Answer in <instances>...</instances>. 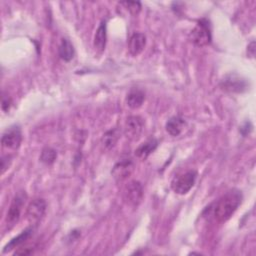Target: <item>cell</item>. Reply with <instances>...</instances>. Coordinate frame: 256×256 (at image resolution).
I'll list each match as a JSON object with an SVG mask.
<instances>
[{
	"label": "cell",
	"mask_w": 256,
	"mask_h": 256,
	"mask_svg": "<svg viewBox=\"0 0 256 256\" xmlns=\"http://www.w3.org/2000/svg\"><path fill=\"white\" fill-rule=\"evenodd\" d=\"M22 141V133L18 126H13L7 129L1 138V144L4 149L17 150Z\"/></svg>",
	"instance_id": "8992f818"
},
{
	"label": "cell",
	"mask_w": 256,
	"mask_h": 256,
	"mask_svg": "<svg viewBox=\"0 0 256 256\" xmlns=\"http://www.w3.org/2000/svg\"><path fill=\"white\" fill-rule=\"evenodd\" d=\"M26 194L25 192H19L12 200L10 207L7 211L6 215V224L8 228H12L20 219L22 208L25 204L26 200Z\"/></svg>",
	"instance_id": "277c9868"
},
{
	"label": "cell",
	"mask_w": 256,
	"mask_h": 256,
	"mask_svg": "<svg viewBox=\"0 0 256 256\" xmlns=\"http://www.w3.org/2000/svg\"><path fill=\"white\" fill-rule=\"evenodd\" d=\"M133 162L129 159H123L114 165L111 174L117 182H123L130 177V175L133 172Z\"/></svg>",
	"instance_id": "30bf717a"
},
{
	"label": "cell",
	"mask_w": 256,
	"mask_h": 256,
	"mask_svg": "<svg viewBox=\"0 0 256 256\" xmlns=\"http://www.w3.org/2000/svg\"><path fill=\"white\" fill-rule=\"evenodd\" d=\"M106 22L102 21L99 25L98 29L96 30L95 36H94V47L97 51L102 52L105 49L106 46Z\"/></svg>",
	"instance_id": "9a60e30c"
},
{
	"label": "cell",
	"mask_w": 256,
	"mask_h": 256,
	"mask_svg": "<svg viewBox=\"0 0 256 256\" xmlns=\"http://www.w3.org/2000/svg\"><path fill=\"white\" fill-rule=\"evenodd\" d=\"M11 162V157L6 155V156H2L1 158V173H4L6 169H8L9 167V164Z\"/></svg>",
	"instance_id": "7402d4cb"
},
{
	"label": "cell",
	"mask_w": 256,
	"mask_h": 256,
	"mask_svg": "<svg viewBox=\"0 0 256 256\" xmlns=\"http://www.w3.org/2000/svg\"><path fill=\"white\" fill-rule=\"evenodd\" d=\"M143 198V188L139 181L132 180L124 188V199L128 204L137 206Z\"/></svg>",
	"instance_id": "9c48e42d"
},
{
	"label": "cell",
	"mask_w": 256,
	"mask_h": 256,
	"mask_svg": "<svg viewBox=\"0 0 256 256\" xmlns=\"http://www.w3.org/2000/svg\"><path fill=\"white\" fill-rule=\"evenodd\" d=\"M144 129V121L140 116H129L124 125L126 137L132 141L138 140Z\"/></svg>",
	"instance_id": "5b68a950"
},
{
	"label": "cell",
	"mask_w": 256,
	"mask_h": 256,
	"mask_svg": "<svg viewBox=\"0 0 256 256\" xmlns=\"http://www.w3.org/2000/svg\"><path fill=\"white\" fill-rule=\"evenodd\" d=\"M158 146V142L155 139H150L141 144L136 150L135 155L140 159H146Z\"/></svg>",
	"instance_id": "2e32d148"
},
{
	"label": "cell",
	"mask_w": 256,
	"mask_h": 256,
	"mask_svg": "<svg viewBox=\"0 0 256 256\" xmlns=\"http://www.w3.org/2000/svg\"><path fill=\"white\" fill-rule=\"evenodd\" d=\"M56 152L54 149L52 148H49V147H46L42 150L41 152V156H40V160L45 163V164H52L55 159H56Z\"/></svg>",
	"instance_id": "d6986e66"
},
{
	"label": "cell",
	"mask_w": 256,
	"mask_h": 256,
	"mask_svg": "<svg viewBox=\"0 0 256 256\" xmlns=\"http://www.w3.org/2000/svg\"><path fill=\"white\" fill-rule=\"evenodd\" d=\"M33 230H34V228H33V226H32V227L27 228V229H25L24 231H22L18 236L14 237V238L4 247L3 252L5 253V252H8V251H11L12 249H16V248L20 247L21 245H23V244L26 242V240H28V239L30 238V236H31L32 233H33Z\"/></svg>",
	"instance_id": "4fadbf2b"
},
{
	"label": "cell",
	"mask_w": 256,
	"mask_h": 256,
	"mask_svg": "<svg viewBox=\"0 0 256 256\" xmlns=\"http://www.w3.org/2000/svg\"><path fill=\"white\" fill-rule=\"evenodd\" d=\"M197 179V172L194 170L186 171L182 174L177 175L171 182L172 190L179 195L188 193L194 186Z\"/></svg>",
	"instance_id": "3957f363"
},
{
	"label": "cell",
	"mask_w": 256,
	"mask_h": 256,
	"mask_svg": "<svg viewBox=\"0 0 256 256\" xmlns=\"http://www.w3.org/2000/svg\"><path fill=\"white\" fill-rule=\"evenodd\" d=\"M11 104H12L11 98L9 96L3 95L2 96V110L3 111H8L10 106H11Z\"/></svg>",
	"instance_id": "603a6c76"
},
{
	"label": "cell",
	"mask_w": 256,
	"mask_h": 256,
	"mask_svg": "<svg viewBox=\"0 0 256 256\" xmlns=\"http://www.w3.org/2000/svg\"><path fill=\"white\" fill-rule=\"evenodd\" d=\"M242 202V194L239 190L233 189L226 192L213 208V216L219 223L226 222L235 213Z\"/></svg>",
	"instance_id": "6da1fadb"
},
{
	"label": "cell",
	"mask_w": 256,
	"mask_h": 256,
	"mask_svg": "<svg viewBox=\"0 0 256 256\" xmlns=\"http://www.w3.org/2000/svg\"><path fill=\"white\" fill-rule=\"evenodd\" d=\"M119 137L120 134L117 129H110L103 134L101 138V143L106 149H111L116 145Z\"/></svg>",
	"instance_id": "ac0fdd59"
},
{
	"label": "cell",
	"mask_w": 256,
	"mask_h": 256,
	"mask_svg": "<svg viewBox=\"0 0 256 256\" xmlns=\"http://www.w3.org/2000/svg\"><path fill=\"white\" fill-rule=\"evenodd\" d=\"M121 5H124L127 10H129L132 14H138L141 10V4L140 2H132V1H124L120 3Z\"/></svg>",
	"instance_id": "ffe728a7"
},
{
	"label": "cell",
	"mask_w": 256,
	"mask_h": 256,
	"mask_svg": "<svg viewBox=\"0 0 256 256\" xmlns=\"http://www.w3.org/2000/svg\"><path fill=\"white\" fill-rule=\"evenodd\" d=\"M145 100V94L140 89H131L126 96V104L131 109H137L142 106Z\"/></svg>",
	"instance_id": "5bb4252c"
},
{
	"label": "cell",
	"mask_w": 256,
	"mask_h": 256,
	"mask_svg": "<svg viewBox=\"0 0 256 256\" xmlns=\"http://www.w3.org/2000/svg\"><path fill=\"white\" fill-rule=\"evenodd\" d=\"M185 125H186V122L182 117L173 116L166 122L165 129H166L167 133H169L171 136L176 137L181 134Z\"/></svg>",
	"instance_id": "7c38bea8"
},
{
	"label": "cell",
	"mask_w": 256,
	"mask_h": 256,
	"mask_svg": "<svg viewBox=\"0 0 256 256\" xmlns=\"http://www.w3.org/2000/svg\"><path fill=\"white\" fill-rule=\"evenodd\" d=\"M221 87L223 90L233 93H242L247 90V81L237 74H229L221 81Z\"/></svg>",
	"instance_id": "ba28073f"
},
{
	"label": "cell",
	"mask_w": 256,
	"mask_h": 256,
	"mask_svg": "<svg viewBox=\"0 0 256 256\" xmlns=\"http://www.w3.org/2000/svg\"><path fill=\"white\" fill-rule=\"evenodd\" d=\"M46 211V202L42 198L34 199L27 207L26 216L28 222L34 226L38 224V222L41 220V218L44 216Z\"/></svg>",
	"instance_id": "52a82bcc"
},
{
	"label": "cell",
	"mask_w": 256,
	"mask_h": 256,
	"mask_svg": "<svg viewBox=\"0 0 256 256\" xmlns=\"http://www.w3.org/2000/svg\"><path fill=\"white\" fill-rule=\"evenodd\" d=\"M58 53L60 58L66 62L70 61L74 57V48L68 39L63 38L61 40V43L58 48Z\"/></svg>",
	"instance_id": "e0dca14e"
},
{
	"label": "cell",
	"mask_w": 256,
	"mask_h": 256,
	"mask_svg": "<svg viewBox=\"0 0 256 256\" xmlns=\"http://www.w3.org/2000/svg\"><path fill=\"white\" fill-rule=\"evenodd\" d=\"M146 37L143 33H134L131 35L128 41V50L131 55H139L145 48Z\"/></svg>",
	"instance_id": "8fae6325"
},
{
	"label": "cell",
	"mask_w": 256,
	"mask_h": 256,
	"mask_svg": "<svg viewBox=\"0 0 256 256\" xmlns=\"http://www.w3.org/2000/svg\"><path fill=\"white\" fill-rule=\"evenodd\" d=\"M191 41L198 47H204L211 43L212 35L209 21L201 19L197 22L196 26L190 33Z\"/></svg>",
	"instance_id": "7a4b0ae2"
},
{
	"label": "cell",
	"mask_w": 256,
	"mask_h": 256,
	"mask_svg": "<svg viewBox=\"0 0 256 256\" xmlns=\"http://www.w3.org/2000/svg\"><path fill=\"white\" fill-rule=\"evenodd\" d=\"M34 250V246H31V245H24V246H20L18 248L17 251H15V255H28V254H31Z\"/></svg>",
	"instance_id": "44dd1931"
}]
</instances>
